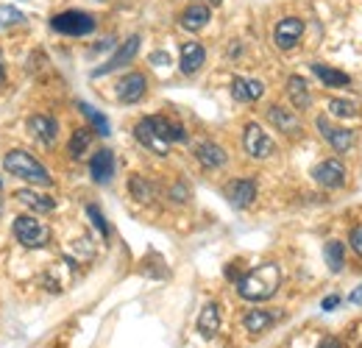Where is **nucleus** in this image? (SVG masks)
<instances>
[{
	"instance_id": "obj_1",
	"label": "nucleus",
	"mask_w": 362,
	"mask_h": 348,
	"mask_svg": "<svg viewBox=\"0 0 362 348\" xmlns=\"http://www.w3.org/2000/svg\"><path fill=\"white\" fill-rule=\"evenodd\" d=\"M279 284H281V270H279V265H276V262H265V265L248 270V273L237 282V293H240V298H245V301H268V298L276 296Z\"/></svg>"
},
{
	"instance_id": "obj_2",
	"label": "nucleus",
	"mask_w": 362,
	"mask_h": 348,
	"mask_svg": "<svg viewBox=\"0 0 362 348\" xmlns=\"http://www.w3.org/2000/svg\"><path fill=\"white\" fill-rule=\"evenodd\" d=\"M3 168L14 178H23V181H28L34 187H50L53 184L47 168L40 159H34L28 151H8L6 159H3Z\"/></svg>"
},
{
	"instance_id": "obj_3",
	"label": "nucleus",
	"mask_w": 362,
	"mask_h": 348,
	"mask_svg": "<svg viewBox=\"0 0 362 348\" xmlns=\"http://www.w3.org/2000/svg\"><path fill=\"white\" fill-rule=\"evenodd\" d=\"M14 237L25 248H45V245H50V228L34 215L14 218Z\"/></svg>"
},
{
	"instance_id": "obj_4",
	"label": "nucleus",
	"mask_w": 362,
	"mask_h": 348,
	"mask_svg": "<svg viewBox=\"0 0 362 348\" xmlns=\"http://www.w3.org/2000/svg\"><path fill=\"white\" fill-rule=\"evenodd\" d=\"M95 17L87 14V11H62V14H56L53 20H50V28L56 31V34H64V37H87L95 31Z\"/></svg>"
},
{
	"instance_id": "obj_5",
	"label": "nucleus",
	"mask_w": 362,
	"mask_h": 348,
	"mask_svg": "<svg viewBox=\"0 0 362 348\" xmlns=\"http://www.w3.org/2000/svg\"><path fill=\"white\" fill-rule=\"evenodd\" d=\"M243 148H245V153L251 159H268L273 151H276L273 139L265 134V129L259 123H248L245 126V131H243Z\"/></svg>"
},
{
	"instance_id": "obj_6",
	"label": "nucleus",
	"mask_w": 362,
	"mask_h": 348,
	"mask_svg": "<svg viewBox=\"0 0 362 348\" xmlns=\"http://www.w3.org/2000/svg\"><path fill=\"white\" fill-rule=\"evenodd\" d=\"M304 37V20L301 17H284L273 28V42L281 50H293Z\"/></svg>"
},
{
	"instance_id": "obj_7",
	"label": "nucleus",
	"mask_w": 362,
	"mask_h": 348,
	"mask_svg": "<svg viewBox=\"0 0 362 348\" xmlns=\"http://www.w3.org/2000/svg\"><path fill=\"white\" fill-rule=\"evenodd\" d=\"M139 37H129L126 42L120 45L117 50H115V56L106 62V64H100L98 70H92V79H100V76H109V73H115V70H120V67H126V64H132V59L136 56V50H139Z\"/></svg>"
},
{
	"instance_id": "obj_8",
	"label": "nucleus",
	"mask_w": 362,
	"mask_h": 348,
	"mask_svg": "<svg viewBox=\"0 0 362 348\" xmlns=\"http://www.w3.org/2000/svg\"><path fill=\"white\" fill-rule=\"evenodd\" d=\"M313 178H315L323 190H340L346 184V168H343L340 159H326V162L315 165Z\"/></svg>"
},
{
	"instance_id": "obj_9",
	"label": "nucleus",
	"mask_w": 362,
	"mask_h": 348,
	"mask_svg": "<svg viewBox=\"0 0 362 348\" xmlns=\"http://www.w3.org/2000/svg\"><path fill=\"white\" fill-rule=\"evenodd\" d=\"M226 198L234 209H248L257 198V181L254 178H234L226 187Z\"/></svg>"
},
{
	"instance_id": "obj_10",
	"label": "nucleus",
	"mask_w": 362,
	"mask_h": 348,
	"mask_svg": "<svg viewBox=\"0 0 362 348\" xmlns=\"http://www.w3.org/2000/svg\"><path fill=\"white\" fill-rule=\"evenodd\" d=\"M145 92H148V79L142 73H129L117 81V100L126 103V106L139 103L145 98Z\"/></svg>"
},
{
	"instance_id": "obj_11",
	"label": "nucleus",
	"mask_w": 362,
	"mask_h": 348,
	"mask_svg": "<svg viewBox=\"0 0 362 348\" xmlns=\"http://www.w3.org/2000/svg\"><path fill=\"white\" fill-rule=\"evenodd\" d=\"M317 131L323 134V139L337 151V153H346V151H351V145H354V131L349 129H334V126H329V117H317L315 120Z\"/></svg>"
},
{
	"instance_id": "obj_12",
	"label": "nucleus",
	"mask_w": 362,
	"mask_h": 348,
	"mask_svg": "<svg viewBox=\"0 0 362 348\" xmlns=\"http://www.w3.org/2000/svg\"><path fill=\"white\" fill-rule=\"evenodd\" d=\"M134 137H136V142L139 145H145L148 151H153L156 156H168V151H170V145L153 131V126L148 123V117H142L139 123L134 126Z\"/></svg>"
},
{
	"instance_id": "obj_13",
	"label": "nucleus",
	"mask_w": 362,
	"mask_h": 348,
	"mask_svg": "<svg viewBox=\"0 0 362 348\" xmlns=\"http://www.w3.org/2000/svg\"><path fill=\"white\" fill-rule=\"evenodd\" d=\"M28 131L47 148L56 145V139H59V123L53 117H47V115H31L28 117Z\"/></svg>"
},
{
	"instance_id": "obj_14",
	"label": "nucleus",
	"mask_w": 362,
	"mask_h": 348,
	"mask_svg": "<svg viewBox=\"0 0 362 348\" xmlns=\"http://www.w3.org/2000/svg\"><path fill=\"white\" fill-rule=\"evenodd\" d=\"M204 62H206V50H204V45L201 42H184L181 45V73L184 76H195L201 67H204Z\"/></svg>"
},
{
	"instance_id": "obj_15",
	"label": "nucleus",
	"mask_w": 362,
	"mask_h": 348,
	"mask_svg": "<svg viewBox=\"0 0 362 348\" xmlns=\"http://www.w3.org/2000/svg\"><path fill=\"white\" fill-rule=\"evenodd\" d=\"M90 175L98 184H109L115 178V153L112 151H98L90 159Z\"/></svg>"
},
{
	"instance_id": "obj_16",
	"label": "nucleus",
	"mask_w": 362,
	"mask_h": 348,
	"mask_svg": "<svg viewBox=\"0 0 362 348\" xmlns=\"http://www.w3.org/2000/svg\"><path fill=\"white\" fill-rule=\"evenodd\" d=\"M231 95H234V100H240V103H251V100H259V98L265 95V84L257 81V79H243V76H237V79L231 81Z\"/></svg>"
},
{
	"instance_id": "obj_17",
	"label": "nucleus",
	"mask_w": 362,
	"mask_h": 348,
	"mask_svg": "<svg viewBox=\"0 0 362 348\" xmlns=\"http://www.w3.org/2000/svg\"><path fill=\"white\" fill-rule=\"evenodd\" d=\"M209 20H212V11H209V6H204V3H192V6H187L179 17V23L184 31H201Z\"/></svg>"
},
{
	"instance_id": "obj_18",
	"label": "nucleus",
	"mask_w": 362,
	"mask_h": 348,
	"mask_svg": "<svg viewBox=\"0 0 362 348\" xmlns=\"http://www.w3.org/2000/svg\"><path fill=\"white\" fill-rule=\"evenodd\" d=\"M268 120H271L276 129L287 137H298L301 134V120L296 117V112H287L281 106H271L268 109Z\"/></svg>"
},
{
	"instance_id": "obj_19",
	"label": "nucleus",
	"mask_w": 362,
	"mask_h": 348,
	"mask_svg": "<svg viewBox=\"0 0 362 348\" xmlns=\"http://www.w3.org/2000/svg\"><path fill=\"white\" fill-rule=\"evenodd\" d=\"M195 159H198L204 168L215 170V168H223V165H226L228 153L218 145V142H201V145L195 148Z\"/></svg>"
},
{
	"instance_id": "obj_20",
	"label": "nucleus",
	"mask_w": 362,
	"mask_h": 348,
	"mask_svg": "<svg viewBox=\"0 0 362 348\" xmlns=\"http://www.w3.org/2000/svg\"><path fill=\"white\" fill-rule=\"evenodd\" d=\"M218 332H221V306L215 304V301H209V304L198 312V335L209 340Z\"/></svg>"
},
{
	"instance_id": "obj_21",
	"label": "nucleus",
	"mask_w": 362,
	"mask_h": 348,
	"mask_svg": "<svg viewBox=\"0 0 362 348\" xmlns=\"http://www.w3.org/2000/svg\"><path fill=\"white\" fill-rule=\"evenodd\" d=\"M287 98H290V103H293L298 112L310 109V106H313V95H310L307 79H301V76H290V79H287Z\"/></svg>"
},
{
	"instance_id": "obj_22",
	"label": "nucleus",
	"mask_w": 362,
	"mask_h": 348,
	"mask_svg": "<svg viewBox=\"0 0 362 348\" xmlns=\"http://www.w3.org/2000/svg\"><path fill=\"white\" fill-rule=\"evenodd\" d=\"M14 198H17L20 204H25L28 209H34L37 215H47V212L56 209V201H53L50 195H40L37 190H17Z\"/></svg>"
},
{
	"instance_id": "obj_23",
	"label": "nucleus",
	"mask_w": 362,
	"mask_h": 348,
	"mask_svg": "<svg viewBox=\"0 0 362 348\" xmlns=\"http://www.w3.org/2000/svg\"><path fill=\"white\" fill-rule=\"evenodd\" d=\"M148 123L153 126V131L168 142V145H173V142H187V131H184V126H179V123H173V120H168V117H148Z\"/></svg>"
},
{
	"instance_id": "obj_24",
	"label": "nucleus",
	"mask_w": 362,
	"mask_h": 348,
	"mask_svg": "<svg viewBox=\"0 0 362 348\" xmlns=\"http://www.w3.org/2000/svg\"><path fill=\"white\" fill-rule=\"evenodd\" d=\"M273 320H276V312L273 309H251L245 318H243V326H245V332L248 335H262L265 329H271Z\"/></svg>"
},
{
	"instance_id": "obj_25",
	"label": "nucleus",
	"mask_w": 362,
	"mask_h": 348,
	"mask_svg": "<svg viewBox=\"0 0 362 348\" xmlns=\"http://www.w3.org/2000/svg\"><path fill=\"white\" fill-rule=\"evenodd\" d=\"M323 260H326L332 273H340L343 265H346V245H343L340 240H329V243L323 245Z\"/></svg>"
},
{
	"instance_id": "obj_26",
	"label": "nucleus",
	"mask_w": 362,
	"mask_h": 348,
	"mask_svg": "<svg viewBox=\"0 0 362 348\" xmlns=\"http://www.w3.org/2000/svg\"><path fill=\"white\" fill-rule=\"evenodd\" d=\"M313 73H315L326 87H349L351 84V76L349 73H340V70L326 67V64H313Z\"/></svg>"
},
{
	"instance_id": "obj_27",
	"label": "nucleus",
	"mask_w": 362,
	"mask_h": 348,
	"mask_svg": "<svg viewBox=\"0 0 362 348\" xmlns=\"http://www.w3.org/2000/svg\"><path fill=\"white\" fill-rule=\"evenodd\" d=\"M129 192L134 195V201H139V204H151L153 195H156V187L148 178H142V175H132L129 178Z\"/></svg>"
},
{
	"instance_id": "obj_28",
	"label": "nucleus",
	"mask_w": 362,
	"mask_h": 348,
	"mask_svg": "<svg viewBox=\"0 0 362 348\" xmlns=\"http://www.w3.org/2000/svg\"><path fill=\"white\" fill-rule=\"evenodd\" d=\"M78 109H81V115H84V117L90 120L92 126H95V131H98L100 137H109V134H112V126H109V120H106V117H103V115H100L95 106H90V103H84V100H81V103H78Z\"/></svg>"
},
{
	"instance_id": "obj_29",
	"label": "nucleus",
	"mask_w": 362,
	"mask_h": 348,
	"mask_svg": "<svg viewBox=\"0 0 362 348\" xmlns=\"http://www.w3.org/2000/svg\"><path fill=\"white\" fill-rule=\"evenodd\" d=\"M90 142H92V131H87V129H76V131H73V137H70V156L81 159V156L87 153Z\"/></svg>"
},
{
	"instance_id": "obj_30",
	"label": "nucleus",
	"mask_w": 362,
	"mask_h": 348,
	"mask_svg": "<svg viewBox=\"0 0 362 348\" xmlns=\"http://www.w3.org/2000/svg\"><path fill=\"white\" fill-rule=\"evenodd\" d=\"M329 115L334 117H357V103L354 100H343V98H332L329 100Z\"/></svg>"
},
{
	"instance_id": "obj_31",
	"label": "nucleus",
	"mask_w": 362,
	"mask_h": 348,
	"mask_svg": "<svg viewBox=\"0 0 362 348\" xmlns=\"http://www.w3.org/2000/svg\"><path fill=\"white\" fill-rule=\"evenodd\" d=\"M20 23H25V14H23L20 8H14V6H0V31H3V28H11V25H20Z\"/></svg>"
},
{
	"instance_id": "obj_32",
	"label": "nucleus",
	"mask_w": 362,
	"mask_h": 348,
	"mask_svg": "<svg viewBox=\"0 0 362 348\" xmlns=\"http://www.w3.org/2000/svg\"><path fill=\"white\" fill-rule=\"evenodd\" d=\"M87 218L92 220V226H95V228H98V231H100V234H103V237H109V234H112V228H109V223H106V218H103V215H100V209H98V207H87Z\"/></svg>"
},
{
	"instance_id": "obj_33",
	"label": "nucleus",
	"mask_w": 362,
	"mask_h": 348,
	"mask_svg": "<svg viewBox=\"0 0 362 348\" xmlns=\"http://www.w3.org/2000/svg\"><path fill=\"white\" fill-rule=\"evenodd\" d=\"M349 240H351L354 251H357V254L362 257V226H357V228H351V237H349Z\"/></svg>"
},
{
	"instance_id": "obj_34",
	"label": "nucleus",
	"mask_w": 362,
	"mask_h": 348,
	"mask_svg": "<svg viewBox=\"0 0 362 348\" xmlns=\"http://www.w3.org/2000/svg\"><path fill=\"white\" fill-rule=\"evenodd\" d=\"M337 304H340V298H337V296H329V298H323V301H320V309H323V312H329V309H337Z\"/></svg>"
},
{
	"instance_id": "obj_35",
	"label": "nucleus",
	"mask_w": 362,
	"mask_h": 348,
	"mask_svg": "<svg viewBox=\"0 0 362 348\" xmlns=\"http://www.w3.org/2000/svg\"><path fill=\"white\" fill-rule=\"evenodd\" d=\"M151 64H170V56L168 53H153L151 56Z\"/></svg>"
},
{
	"instance_id": "obj_36",
	"label": "nucleus",
	"mask_w": 362,
	"mask_h": 348,
	"mask_svg": "<svg viewBox=\"0 0 362 348\" xmlns=\"http://www.w3.org/2000/svg\"><path fill=\"white\" fill-rule=\"evenodd\" d=\"M349 301H351V304H357V306H362V284L354 290V293H351V296H349Z\"/></svg>"
},
{
	"instance_id": "obj_37",
	"label": "nucleus",
	"mask_w": 362,
	"mask_h": 348,
	"mask_svg": "<svg viewBox=\"0 0 362 348\" xmlns=\"http://www.w3.org/2000/svg\"><path fill=\"white\" fill-rule=\"evenodd\" d=\"M317 348H343V346H340V340H334V337H326V340H323V343H320Z\"/></svg>"
},
{
	"instance_id": "obj_38",
	"label": "nucleus",
	"mask_w": 362,
	"mask_h": 348,
	"mask_svg": "<svg viewBox=\"0 0 362 348\" xmlns=\"http://www.w3.org/2000/svg\"><path fill=\"white\" fill-rule=\"evenodd\" d=\"M173 198H181V201H187V190H184V184L173 187ZM181 201H179V204H181Z\"/></svg>"
},
{
	"instance_id": "obj_39",
	"label": "nucleus",
	"mask_w": 362,
	"mask_h": 348,
	"mask_svg": "<svg viewBox=\"0 0 362 348\" xmlns=\"http://www.w3.org/2000/svg\"><path fill=\"white\" fill-rule=\"evenodd\" d=\"M6 81V67H3V59H0V84Z\"/></svg>"
},
{
	"instance_id": "obj_40",
	"label": "nucleus",
	"mask_w": 362,
	"mask_h": 348,
	"mask_svg": "<svg viewBox=\"0 0 362 348\" xmlns=\"http://www.w3.org/2000/svg\"><path fill=\"white\" fill-rule=\"evenodd\" d=\"M209 3H212V6H218V3H223V0H209Z\"/></svg>"
},
{
	"instance_id": "obj_41",
	"label": "nucleus",
	"mask_w": 362,
	"mask_h": 348,
	"mask_svg": "<svg viewBox=\"0 0 362 348\" xmlns=\"http://www.w3.org/2000/svg\"><path fill=\"white\" fill-rule=\"evenodd\" d=\"M0 212H3V201H0Z\"/></svg>"
}]
</instances>
